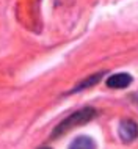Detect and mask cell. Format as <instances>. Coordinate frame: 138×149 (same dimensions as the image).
<instances>
[{"instance_id":"cell-1","label":"cell","mask_w":138,"mask_h":149,"mask_svg":"<svg viewBox=\"0 0 138 149\" xmlns=\"http://www.w3.org/2000/svg\"><path fill=\"white\" fill-rule=\"evenodd\" d=\"M94 115H96V110L91 107H86V108H82V110L75 111V113H72L69 118H66L63 123H60L58 126H56L55 132H54V136L66 134V132L71 130L72 127H77V126H80V124L88 123V121H91L94 118Z\"/></svg>"},{"instance_id":"cell-2","label":"cell","mask_w":138,"mask_h":149,"mask_svg":"<svg viewBox=\"0 0 138 149\" xmlns=\"http://www.w3.org/2000/svg\"><path fill=\"white\" fill-rule=\"evenodd\" d=\"M119 136L124 141L130 143L138 136V124L132 119H125L119 124Z\"/></svg>"},{"instance_id":"cell-3","label":"cell","mask_w":138,"mask_h":149,"mask_svg":"<svg viewBox=\"0 0 138 149\" xmlns=\"http://www.w3.org/2000/svg\"><path fill=\"white\" fill-rule=\"evenodd\" d=\"M132 83V77L129 74H115L112 77H108L107 85L113 88V90H121V88H125Z\"/></svg>"},{"instance_id":"cell-4","label":"cell","mask_w":138,"mask_h":149,"mask_svg":"<svg viewBox=\"0 0 138 149\" xmlns=\"http://www.w3.org/2000/svg\"><path fill=\"white\" fill-rule=\"evenodd\" d=\"M69 149H96V144L90 136H79L71 143Z\"/></svg>"},{"instance_id":"cell-5","label":"cell","mask_w":138,"mask_h":149,"mask_svg":"<svg viewBox=\"0 0 138 149\" xmlns=\"http://www.w3.org/2000/svg\"><path fill=\"white\" fill-rule=\"evenodd\" d=\"M44 149H49V148H44Z\"/></svg>"}]
</instances>
